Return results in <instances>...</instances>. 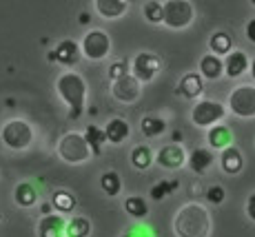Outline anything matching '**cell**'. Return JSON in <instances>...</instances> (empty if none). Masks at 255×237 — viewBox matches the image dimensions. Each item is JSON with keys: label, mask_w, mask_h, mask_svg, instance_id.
<instances>
[{"label": "cell", "mask_w": 255, "mask_h": 237, "mask_svg": "<svg viewBox=\"0 0 255 237\" xmlns=\"http://www.w3.org/2000/svg\"><path fill=\"white\" fill-rule=\"evenodd\" d=\"M180 140H182V133H180V131H173V144H178Z\"/></svg>", "instance_id": "ab89813d"}, {"label": "cell", "mask_w": 255, "mask_h": 237, "mask_svg": "<svg viewBox=\"0 0 255 237\" xmlns=\"http://www.w3.org/2000/svg\"><path fill=\"white\" fill-rule=\"evenodd\" d=\"M111 96L122 105H133L142 96V85L131 73H127L125 78H118L116 82H111Z\"/></svg>", "instance_id": "30bf717a"}, {"label": "cell", "mask_w": 255, "mask_h": 237, "mask_svg": "<svg viewBox=\"0 0 255 237\" xmlns=\"http://www.w3.org/2000/svg\"><path fill=\"white\" fill-rule=\"evenodd\" d=\"M227 107L238 118H255V87L253 85L235 87L229 93Z\"/></svg>", "instance_id": "52a82bcc"}, {"label": "cell", "mask_w": 255, "mask_h": 237, "mask_svg": "<svg viewBox=\"0 0 255 237\" xmlns=\"http://www.w3.org/2000/svg\"><path fill=\"white\" fill-rule=\"evenodd\" d=\"M173 233L178 237H209L211 235V215L198 202L184 204L175 213Z\"/></svg>", "instance_id": "6da1fadb"}, {"label": "cell", "mask_w": 255, "mask_h": 237, "mask_svg": "<svg viewBox=\"0 0 255 237\" xmlns=\"http://www.w3.org/2000/svg\"><path fill=\"white\" fill-rule=\"evenodd\" d=\"M91 235V222L85 215H76L67 222L65 237H89Z\"/></svg>", "instance_id": "484cf974"}, {"label": "cell", "mask_w": 255, "mask_h": 237, "mask_svg": "<svg viewBox=\"0 0 255 237\" xmlns=\"http://www.w3.org/2000/svg\"><path fill=\"white\" fill-rule=\"evenodd\" d=\"M93 7H96V11L100 13L102 18L114 20V18H120L122 13L129 9V2H127V0H96Z\"/></svg>", "instance_id": "ffe728a7"}, {"label": "cell", "mask_w": 255, "mask_h": 237, "mask_svg": "<svg viewBox=\"0 0 255 237\" xmlns=\"http://www.w3.org/2000/svg\"><path fill=\"white\" fill-rule=\"evenodd\" d=\"M222 65L227 78H240L244 71H249V56L240 49H233L229 56L222 58Z\"/></svg>", "instance_id": "5bb4252c"}, {"label": "cell", "mask_w": 255, "mask_h": 237, "mask_svg": "<svg viewBox=\"0 0 255 237\" xmlns=\"http://www.w3.org/2000/svg\"><path fill=\"white\" fill-rule=\"evenodd\" d=\"M222 73H224L222 58L213 56V53L202 56V60H200V78L202 80H218Z\"/></svg>", "instance_id": "44dd1931"}, {"label": "cell", "mask_w": 255, "mask_h": 237, "mask_svg": "<svg viewBox=\"0 0 255 237\" xmlns=\"http://www.w3.org/2000/svg\"><path fill=\"white\" fill-rule=\"evenodd\" d=\"M82 137H85V142H87V146H89V151H91V155H96V157H100L102 155V146H105V133H102L100 126H96V124H89L85 129V133H82Z\"/></svg>", "instance_id": "cb8c5ba5"}, {"label": "cell", "mask_w": 255, "mask_h": 237, "mask_svg": "<svg viewBox=\"0 0 255 237\" xmlns=\"http://www.w3.org/2000/svg\"><path fill=\"white\" fill-rule=\"evenodd\" d=\"M213 151L207 149V146H200V149H193L186 157L189 162V169L195 173V175H204L211 166H213Z\"/></svg>", "instance_id": "9a60e30c"}, {"label": "cell", "mask_w": 255, "mask_h": 237, "mask_svg": "<svg viewBox=\"0 0 255 237\" xmlns=\"http://www.w3.org/2000/svg\"><path fill=\"white\" fill-rule=\"evenodd\" d=\"M53 58H56V62H60L62 67H76L82 58L80 44L76 40H62L53 49Z\"/></svg>", "instance_id": "7c38bea8"}, {"label": "cell", "mask_w": 255, "mask_h": 237, "mask_svg": "<svg viewBox=\"0 0 255 237\" xmlns=\"http://www.w3.org/2000/svg\"><path fill=\"white\" fill-rule=\"evenodd\" d=\"M249 71H251V76H253V80H255V58L249 62Z\"/></svg>", "instance_id": "60d3db41"}, {"label": "cell", "mask_w": 255, "mask_h": 237, "mask_svg": "<svg viewBox=\"0 0 255 237\" xmlns=\"http://www.w3.org/2000/svg\"><path fill=\"white\" fill-rule=\"evenodd\" d=\"M58 155L67 164H82L91 157V151L87 146L82 133H65L58 142Z\"/></svg>", "instance_id": "277c9868"}, {"label": "cell", "mask_w": 255, "mask_h": 237, "mask_svg": "<svg viewBox=\"0 0 255 237\" xmlns=\"http://www.w3.org/2000/svg\"><path fill=\"white\" fill-rule=\"evenodd\" d=\"M160 69H162V60H160L155 53L142 51L133 58V62H131V76L142 85V82L153 80V78L160 73Z\"/></svg>", "instance_id": "9c48e42d"}, {"label": "cell", "mask_w": 255, "mask_h": 237, "mask_svg": "<svg viewBox=\"0 0 255 237\" xmlns=\"http://www.w3.org/2000/svg\"><path fill=\"white\" fill-rule=\"evenodd\" d=\"M120 237H155V233H153L151 226L140 224V226H131V229H127Z\"/></svg>", "instance_id": "836d02e7"}, {"label": "cell", "mask_w": 255, "mask_h": 237, "mask_svg": "<svg viewBox=\"0 0 255 237\" xmlns=\"http://www.w3.org/2000/svg\"><path fill=\"white\" fill-rule=\"evenodd\" d=\"M224 116H227V107L222 105V102L218 100H200L195 102L193 109H191V122H193V126H200V129H211V126H215L220 120H224Z\"/></svg>", "instance_id": "5b68a950"}, {"label": "cell", "mask_w": 255, "mask_h": 237, "mask_svg": "<svg viewBox=\"0 0 255 237\" xmlns=\"http://www.w3.org/2000/svg\"><path fill=\"white\" fill-rule=\"evenodd\" d=\"M224 197H227V191H224V186L211 184L209 189H207V202H211V204H222Z\"/></svg>", "instance_id": "d6a6232c"}, {"label": "cell", "mask_w": 255, "mask_h": 237, "mask_svg": "<svg viewBox=\"0 0 255 237\" xmlns=\"http://www.w3.org/2000/svg\"><path fill=\"white\" fill-rule=\"evenodd\" d=\"M0 135H2L4 146L11 151H24V149H29L33 142V129H31V124L24 120L7 122Z\"/></svg>", "instance_id": "8992f818"}, {"label": "cell", "mask_w": 255, "mask_h": 237, "mask_svg": "<svg viewBox=\"0 0 255 237\" xmlns=\"http://www.w3.org/2000/svg\"><path fill=\"white\" fill-rule=\"evenodd\" d=\"M204 91V80L200 78V73H186L182 76V80H180L178 85V93L186 100H193V98H200Z\"/></svg>", "instance_id": "d6986e66"}, {"label": "cell", "mask_w": 255, "mask_h": 237, "mask_svg": "<svg viewBox=\"0 0 255 237\" xmlns=\"http://www.w3.org/2000/svg\"><path fill=\"white\" fill-rule=\"evenodd\" d=\"M78 22H80V24H89V22H91V16H89L87 11H82L80 16H78Z\"/></svg>", "instance_id": "f35d334b"}, {"label": "cell", "mask_w": 255, "mask_h": 237, "mask_svg": "<svg viewBox=\"0 0 255 237\" xmlns=\"http://www.w3.org/2000/svg\"><path fill=\"white\" fill-rule=\"evenodd\" d=\"M140 129H142V133H144V137L153 140V137H160L166 131V122L160 116H151L149 113V116H144L140 120Z\"/></svg>", "instance_id": "d4e9b609"}, {"label": "cell", "mask_w": 255, "mask_h": 237, "mask_svg": "<svg viewBox=\"0 0 255 237\" xmlns=\"http://www.w3.org/2000/svg\"><path fill=\"white\" fill-rule=\"evenodd\" d=\"M131 164H133L138 171H146L151 164H153V151H151L146 144L135 146V149L131 151Z\"/></svg>", "instance_id": "f1b7e54d"}, {"label": "cell", "mask_w": 255, "mask_h": 237, "mask_svg": "<svg viewBox=\"0 0 255 237\" xmlns=\"http://www.w3.org/2000/svg\"><path fill=\"white\" fill-rule=\"evenodd\" d=\"M220 166L227 175H238L240 171L244 169V155L240 149L235 146H229V149L220 151Z\"/></svg>", "instance_id": "ac0fdd59"}, {"label": "cell", "mask_w": 255, "mask_h": 237, "mask_svg": "<svg viewBox=\"0 0 255 237\" xmlns=\"http://www.w3.org/2000/svg\"><path fill=\"white\" fill-rule=\"evenodd\" d=\"M102 133H105V140L109 142V144L118 146L131 135V126H129V122L122 120V118H111V120L105 124Z\"/></svg>", "instance_id": "4fadbf2b"}, {"label": "cell", "mask_w": 255, "mask_h": 237, "mask_svg": "<svg viewBox=\"0 0 255 237\" xmlns=\"http://www.w3.org/2000/svg\"><path fill=\"white\" fill-rule=\"evenodd\" d=\"M244 33H247L249 42L255 44V18H251V20L247 22V27H244Z\"/></svg>", "instance_id": "8d00e7d4"}, {"label": "cell", "mask_w": 255, "mask_h": 237, "mask_svg": "<svg viewBox=\"0 0 255 237\" xmlns=\"http://www.w3.org/2000/svg\"><path fill=\"white\" fill-rule=\"evenodd\" d=\"M100 191H102L105 195H109V197L120 195V191H122V180H120V175H118L116 171L102 173V175H100Z\"/></svg>", "instance_id": "83f0119b"}, {"label": "cell", "mask_w": 255, "mask_h": 237, "mask_svg": "<svg viewBox=\"0 0 255 237\" xmlns=\"http://www.w3.org/2000/svg\"><path fill=\"white\" fill-rule=\"evenodd\" d=\"M65 217L53 213L47 217H40L38 222V237H65Z\"/></svg>", "instance_id": "e0dca14e"}, {"label": "cell", "mask_w": 255, "mask_h": 237, "mask_svg": "<svg viewBox=\"0 0 255 237\" xmlns=\"http://www.w3.org/2000/svg\"><path fill=\"white\" fill-rule=\"evenodd\" d=\"M58 96L67 102L69 107V118L71 120H78L85 111V100H87V82L82 76L73 71H65L56 82Z\"/></svg>", "instance_id": "7a4b0ae2"}, {"label": "cell", "mask_w": 255, "mask_h": 237, "mask_svg": "<svg viewBox=\"0 0 255 237\" xmlns=\"http://www.w3.org/2000/svg\"><path fill=\"white\" fill-rule=\"evenodd\" d=\"M40 211H42V217H47V215H53V206H51V202H45V204L40 206Z\"/></svg>", "instance_id": "74e56055"}, {"label": "cell", "mask_w": 255, "mask_h": 237, "mask_svg": "<svg viewBox=\"0 0 255 237\" xmlns=\"http://www.w3.org/2000/svg\"><path fill=\"white\" fill-rule=\"evenodd\" d=\"M127 73H129V65H127L125 60H118V62H114V65L109 67V80L116 82L118 78H125Z\"/></svg>", "instance_id": "e575fe53"}, {"label": "cell", "mask_w": 255, "mask_h": 237, "mask_svg": "<svg viewBox=\"0 0 255 237\" xmlns=\"http://www.w3.org/2000/svg\"><path fill=\"white\" fill-rule=\"evenodd\" d=\"M13 200H16V204L22 206V209H31L38 202L36 186H33L31 182H20V184L16 186V191H13Z\"/></svg>", "instance_id": "603a6c76"}, {"label": "cell", "mask_w": 255, "mask_h": 237, "mask_svg": "<svg viewBox=\"0 0 255 237\" xmlns=\"http://www.w3.org/2000/svg\"><path fill=\"white\" fill-rule=\"evenodd\" d=\"M155 162L166 171H175L186 164V153L180 144H166L155 153Z\"/></svg>", "instance_id": "8fae6325"}, {"label": "cell", "mask_w": 255, "mask_h": 237, "mask_svg": "<svg viewBox=\"0 0 255 237\" xmlns=\"http://www.w3.org/2000/svg\"><path fill=\"white\" fill-rule=\"evenodd\" d=\"M209 49H211V53H213V56H218V58L229 56V53L233 51V38H231V33H229V31H215V33H211Z\"/></svg>", "instance_id": "7402d4cb"}, {"label": "cell", "mask_w": 255, "mask_h": 237, "mask_svg": "<svg viewBox=\"0 0 255 237\" xmlns=\"http://www.w3.org/2000/svg\"><path fill=\"white\" fill-rule=\"evenodd\" d=\"M244 211H247L249 220H253V222H255V193H251V195L247 197V204H244Z\"/></svg>", "instance_id": "d590c367"}, {"label": "cell", "mask_w": 255, "mask_h": 237, "mask_svg": "<svg viewBox=\"0 0 255 237\" xmlns=\"http://www.w3.org/2000/svg\"><path fill=\"white\" fill-rule=\"evenodd\" d=\"M142 13H144V20L149 24H160L162 22V2L149 0V2L142 7Z\"/></svg>", "instance_id": "1f68e13d"}, {"label": "cell", "mask_w": 255, "mask_h": 237, "mask_svg": "<svg viewBox=\"0 0 255 237\" xmlns=\"http://www.w3.org/2000/svg\"><path fill=\"white\" fill-rule=\"evenodd\" d=\"M109 49H111V38L107 36V31H102V29H91V31L82 38V44H80L82 56L93 62L109 56Z\"/></svg>", "instance_id": "ba28073f"}, {"label": "cell", "mask_w": 255, "mask_h": 237, "mask_svg": "<svg viewBox=\"0 0 255 237\" xmlns=\"http://www.w3.org/2000/svg\"><path fill=\"white\" fill-rule=\"evenodd\" d=\"M178 186H180L178 180H160V182H155V184L151 186L149 195H151V200H153V202H162L164 197L173 193Z\"/></svg>", "instance_id": "4dcf8cb0"}, {"label": "cell", "mask_w": 255, "mask_h": 237, "mask_svg": "<svg viewBox=\"0 0 255 237\" xmlns=\"http://www.w3.org/2000/svg\"><path fill=\"white\" fill-rule=\"evenodd\" d=\"M251 4H253V7H255V0H251Z\"/></svg>", "instance_id": "b9f144b4"}, {"label": "cell", "mask_w": 255, "mask_h": 237, "mask_svg": "<svg viewBox=\"0 0 255 237\" xmlns=\"http://www.w3.org/2000/svg\"><path fill=\"white\" fill-rule=\"evenodd\" d=\"M51 206H53V211H58V215L60 213H73L76 206H78V202L69 191H56V193L51 195Z\"/></svg>", "instance_id": "4316f807"}, {"label": "cell", "mask_w": 255, "mask_h": 237, "mask_svg": "<svg viewBox=\"0 0 255 237\" xmlns=\"http://www.w3.org/2000/svg\"><path fill=\"white\" fill-rule=\"evenodd\" d=\"M195 20V9L189 0H166L162 2V24L169 29H186Z\"/></svg>", "instance_id": "3957f363"}, {"label": "cell", "mask_w": 255, "mask_h": 237, "mask_svg": "<svg viewBox=\"0 0 255 237\" xmlns=\"http://www.w3.org/2000/svg\"><path fill=\"white\" fill-rule=\"evenodd\" d=\"M125 211L135 220H144L146 213H149V206H146V200L140 195H129L125 200Z\"/></svg>", "instance_id": "f546056e"}, {"label": "cell", "mask_w": 255, "mask_h": 237, "mask_svg": "<svg viewBox=\"0 0 255 237\" xmlns=\"http://www.w3.org/2000/svg\"><path fill=\"white\" fill-rule=\"evenodd\" d=\"M207 142H209L211 151H224V149H229V146H233L231 144L233 133L227 124H215L207 131Z\"/></svg>", "instance_id": "2e32d148"}]
</instances>
